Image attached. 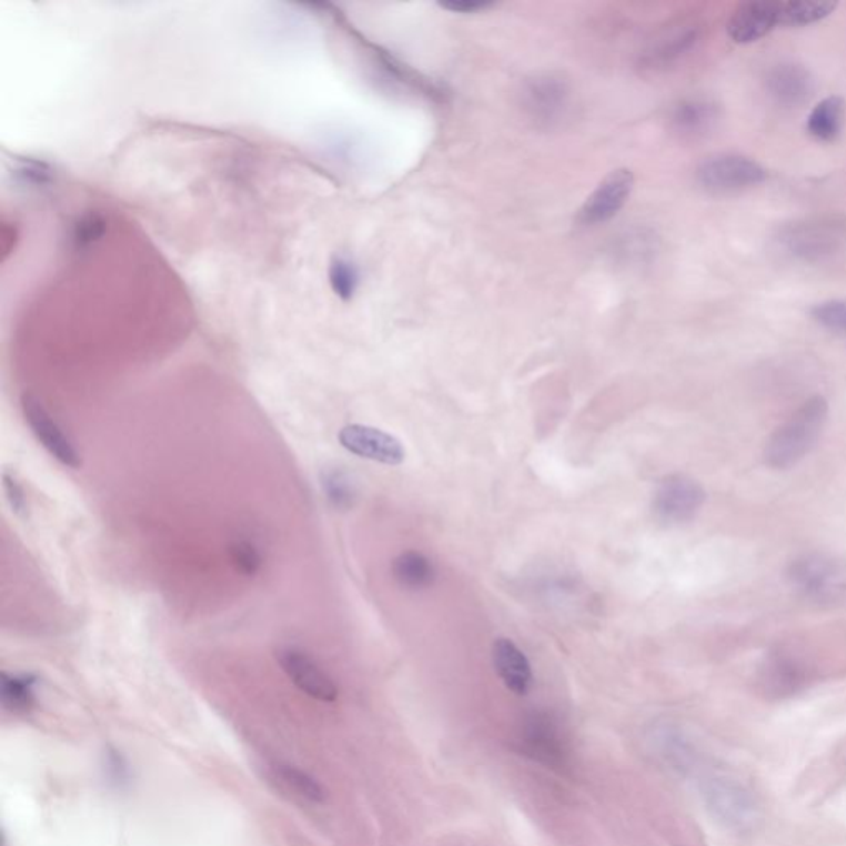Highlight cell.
<instances>
[{"label":"cell","instance_id":"9","mask_svg":"<svg viewBox=\"0 0 846 846\" xmlns=\"http://www.w3.org/2000/svg\"><path fill=\"white\" fill-rule=\"evenodd\" d=\"M20 404H22L23 417H26V422L29 423L30 430L39 440L40 445L62 465L74 470L80 469V453L77 452L69 436L60 429L59 423L53 421L52 415L40 404L39 399L23 394Z\"/></svg>","mask_w":846,"mask_h":846},{"label":"cell","instance_id":"13","mask_svg":"<svg viewBox=\"0 0 846 846\" xmlns=\"http://www.w3.org/2000/svg\"><path fill=\"white\" fill-rule=\"evenodd\" d=\"M780 27V0H751L741 3L727 22L733 42L749 46Z\"/></svg>","mask_w":846,"mask_h":846},{"label":"cell","instance_id":"17","mask_svg":"<svg viewBox=\"0 0 846 846\" xmlns=\"http://www.w3.org/2000/svg\"><path fill=\"white\" fill-rule=\"evenodd\" d=\"M699 36H702V30L696 23H682V26L668 30L649 50L648 57H646L649 66L658 67V69L673 66L695 49Z\"/></svg>","mask_w":846,"mask_h":846},{"label":"cell","instance_id":"12","mask_svg":"<svg viewBox=\"0 0 846 846\" xmlns=\"http://www.w3.org/2000/svg\"><path fill=\"white\" fill-rule=\"evenodd\" d=\"M523 103L534 120L546 124L556 123L567 110V83L557 74H537L524 84Z\"/></svg>","mask_w":846,"mask_h":846},{"label":"cell","instance_id":"8","mask_svg":"<svg viewBox=\"0 0 846 846\" xmlns=\"http://www.w3.org/2000/svg\"><path fill=\"white\" fill-rule=\"evenodd\" d=\"M810 679L807 662L790 649L778 648L764 659L759 672L761 688L773 698H787L804 689Z\"/></svg>","mask_w":846,"mask_h":846},{"label":"cell","instance_id":"16","mask_svg":"<svg viewBox=\"0 0 846 846\" xmlns=\"http://www.w3.org/2000/svg\"><path fill=\"white\" fill-rule=\"evenodd\" d=\"M719 108L706 98H685L672 111V127L685 138H702L713 130Z\"/></svg>","mask_w":846,"mask_h":846},{"label":"cell","instance_id":"5","mask_svg":"<svg viewBox=\"0 0 846 846\" xmlns=\"http://www.w3.org/2000/svg\"><path fill=\"white\" fill-rule=\"evenodd\" d=\"M696 178L711 194H734L766 182L767 171L746 155L717 154L699 164Z\"/></svg>","mask_w":846,"mask_h":846},{"label":"cell","instance_id":"15","mask_svg":"<svg viewBox=\"0 0 846 846\" xmlns=\"http://www.w3.org/2000/svg\"><path fill=\"white\" fill-rule=\"evenodd\" d=\"M493 663L497 675L510 692L526 696L533 688L530 659L511 639L497 638L493 645Z\"/></svg>","mask_w":846,"mask_h":846},{"label":"cell","instance_id":"28","mask_svg":"<svg viewBox=\"0 0 846 846\" xmlns=\"http://www.w3.org/2000/svg\"><path fill=\"white\" fill-rule=\"evenodd\" d=\"M104 233V220L100 215H84L80 222L74 225L73 242L74 245L88 246L101 239Z\"/></svg>","mask_w":846,"mask_h":846},{"label":"cell","instance_id":"26","mask_svg":"<svg viewBox=\"0 0 846 846\" xmlns=\"http://www.w3.org/2000/svg\"><path fill=\"white\" fill-rule=\"evenodd\" d=\"M230 561L235 565L236 571L245 577H253L259 574L263 565L262 553L255 544L250 541H233L229 547Z\"/></svg>","mask_w":846,"mask_h":846},{"label":"cell","instance_id":"21","mask_svg":"<svg viewBox=\"0 0 846 846\" xmlns=\"http://www.w3.org/2000/svg\"><path fill=\"white\" fill-rule=\"evenodd\" d=\"M838 2L825 0H780V27H805L827 19L837 10Z\"/></svg>","mask_w":846,"mask_h":846},{"label":"cell","instance_id":"4","mask_svg":"<svg viewBox=\"0 0 846 846\" xmlns=\"http://www.w3.org/2000/svg\"><path fill=\"white\" fill-rule=\"evenodd\" d=\"M703 795L707 808L713 812L717 822L726 825L734 832H746L759 820V807L756 798L747 790L746 785L736 778L724 776H711L705 782Z\"/></svg>","mask_w":846,"mask_h":846},{"label":"cell","instance_id":"20","mask_svg":"<svg viewBox=\"0 0 846 846\" xmlns=\"http://www.w3.org/2000/svg\"><path fill=\"white\" fill-rule=\"evenodd\" d=\"M36 675L30 673H7L0 676V699L12 713H27L36 705Z\"/></svg>","mask_w":846,"mask_h":846},{"label":"cell","instance_id":"6","mask_svg":"<svg viewBox=\"0 0 846 846\" xmlns=\"http://www.w3.org/2000/svg\"><path fill=\"white\" fill-rule=\"evenodd\" d=\"M706 493L696 480L669 475L659 483L653 496V514L666 526L688 523L705 504Z\"/></svg>","mask_w":846,"mask_h":846},{"label":"cell","instance_id":"7","mask_svg":"<svg viewBox=\"0 0 846 846\" xmlns=\"http://www.w3.org/2000/svg\"><path fill=\"white\" fill-rule=\"evenodd\" d=\"M634 191V174L628 169L611 172L578 211L582 225L594 226L608 222L627 204Z\"/></svg>","mask_w":846,"mask_h":846},{"label":"cell","instance_id":"29","mask_svg":"<svg viewBox=\"0 0 846 846\" xmlns=\"http://www.w3.org/2000/svg\"><path fill=\"white\" fill-rule=\"evenodd\" d=\"M440 6L450 12L475 13L480 10L490 9L494 3L489 2V0H450V2H442Z\"/></svg>","mask_w":846,"mask_h":846},{"label":"cell","instance_id":"10","mask_svg":"<svg viewBox=\"0 0 846 846\" xmlns=\"http://www.w3.org/2000/svg\"><path fill=\"white\" fill-rule=\"evenodd\" d=\"M276 659L288 678L304 695L324 703H331L338 698L336 683L306 653L294 646H283L276 652Z\"/></svg>","mask_w":846,"mask_h":846},{"label":"cell","instance_id":"27","mask_svg":"<svg viewBox=\"0 0 846 846\" xmlns=\"http://www.w3.org/2000/svg\"><path fill=\"white\" fill-rule=\"evenodd\" d=\"M2 489L12 513L26 520L29 516V501H27L26 490L20 485L17 476L13 473L7 472V470L2 475Z\"/></svg>","mask_w":846,"mask_h":846},{"label":"cell","instance_id":"22","mask_svg":"<svg viewBox=\"0 0 846 846\" xmlns=\"http://www.w3.org/2000/svg\"><path fill=\"white\" fill-rule=\"evenodd\" d=\"M275 778L276 782H280V785H282L284 790L290 792V794L301 798V800L311 802V804H321V802H324V797H326V792L321 787L320 782L314 780V778L308 776L306 773L293 769V767H275Z\"/></svg>","mask_w":846,"mask_h":846},{"label":"cell","instance_id":"18","mask_svg":"<svg viewBox=\"0 0 846 846\" xmlns=\"http://www.w3.org/2000/svg\"><path fill=\"white\" fill-rule=\"evenodd\" d=\"M844 124L845 101L840 97H828L812 110L807 131L814 140L832 142L840 137Z\"/></svg>","mask_w":846,"mask_h":846},{"label":"cell","instance_id":"14","mask_svg":"<svg viewBox=\"0 0 846 846\" xmlns=\"http://www.w3.org/2000/svg\"><path fill=\"white\" fill-rule=\"evenodd\" d=\"M814 77L798 63L782 62L767 71V94L784 108H797L814 93Z\"/></svg>","mask_w":846,"mask_h":846},{"label":"cell","instance_id":"1","mask_svg":"<svg viewBox=\"0 0 846 846\" xmlns=\"http://www.w3.org/2000/svg\"><path fill=\"white\" fill-rule=\"evenodd\" d=\"M827 417L828 404L824 397L815 395L804 402L767 442L764 452L767 465L777 470L797 465L817 445Z\"/></svg>","mask_w":846,"mask_h":846},{"label":"cell","instance_id":"23","mask_svg":"<svg viewBox=\"0 0 846 846\" xmlns=\"http://www.w3.org/2000/svg\"><path fill=\"white\" fill-rule=\"evenodd\" d=\"M321 485L324 493L333 506L350 507L353 506L355 489L353 480L350 479L343 469H326L321 473Z\"/></svg>","mask_w":846,"mask_h":846},{"label":"cell","instance_id":"11","mask_svg":"<svg viewBox=\"0 0 846 846\" xmlns=\"http://www.w3.org/2000/svg\"><path fill=\"white\" fill-rule=\"evenodd\" d=\"M338 439L348 452L382 465H401L405 460V449L401 440L374 426L357 423L348 425L341 430Z\"/></svg>","mask_w":846,"mask_h":846},{"label":"cell","instance_id":"3","mask_svg":"<svg viewBox=\"0 0 846 846\" xmlns=\"http://www.w3.org/2000/svg\"><path fill=\"white\" fill-rule=\"evenodd\" d=\"M778 245L785 255L802 263H818L840 252L846 242V223L835 216H818L790 223L780 230Z\"/></svg>","mask_w":846,"mask_h":846},{"label":"cell","instance_id":"25","mask_svg":"<svg viewBox=\"0 0 846 846\" xmlns=\"http://www.w3.org/2000/svg\"><path fill=\"white\" fill-rule=\"evenodd\" d=\"M810 316L825 330L846 334V300H830L815 304L810 310Z\"/></svg>","mask_w":846,"mask_h":846},{"label":"cell","instance_id":"19","mask_svg":"<svg viewBox=\"0 0 846 846\" xmlns=\"http://www.w3.org/2000/svg\"><path fill=\"white\" fill-rule=\"evenodd\" d=\"M395 581L407 591H423L435 582L436 572L432 561L417 551L402 553L392 564Z\"/></svg>","mask_w":846,"mask_h":846},{"label":"cell","instance_id":"2","mask_svg":"<svg viewBox=\"0 0 846 846\" xmlns=\"http://www.w3.org/2000/svg\"><path fill=\"white\" fill-rule=\"evenodd\" d=\"M787 581L795 594L815 605H837L846 601V565L822 553L802 554L787 567Z\"/></svg>","mask_w":846,"mask_h":846},{"label":"cell","instance_id":"24","mask_svg":"<svg viewBox=\"0 0 846 846\" xmlns=\"http://www.w3.org/2000/svg\"><path fill=\"white\" fill-rule=\"evenodd\" d=\"M330 283L336 296L350 301L359 286L357 266L344 256H338L330 266Z\"/></svg>","mask_w":846,"mask_h":846}]
</instances>
